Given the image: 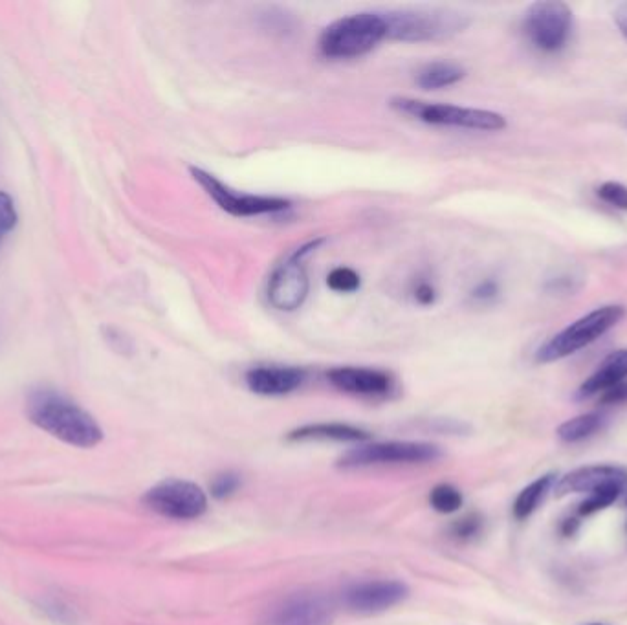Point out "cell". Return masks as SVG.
I'll list each match as a JSON object with an SVG mask.
<instances>
[{"label":"cell","mask_w":627,"mask_h":625,"mask_svg":"<svg viewBox=\"0 0 627 625\" xmlns=\"http://www.w3.org/2000/svg\"><path fill=\"white\" fill-rule=\"evenodd\" d=\"M371 439L367 431L349 424H308L297 428L288 435V440H336V442H363Z\"/></svg>","instance_id":"obj_17"},{"label":"cell","mask_w":627,"mask_h":625,"mask_svg":"<svg viewBox=\"0 0 627 625\" xmlns=\"http://www.w3.org/2000/svg\"><path fill=\"white\" fill-rule=\"evenodd\" d=\"M602 422H604V418L596 415V413L571 418V420L563 422L558 428V437L563 442H569V444L589 439L598 429L602 428Z\"/></svg>","instance_id":"obj_20"},{"label":"cell","mask_w":627,"mask_h":625,"mask_svg":"<svg viewBox=\"0 0 627 625\" xmlns=\"http://www.w3.org/2000/svg\"><path fill=\"white\" fill-rule=\"evenodd\" d=\"M600 402H602L604 406H611V404H622V402H627V382H622V384L615 385V387H611L609 391H605V393H602V398H600Z\"/></svg>","instance_id":"obj_30"},{"label":"cell","mask_w":627,"mask_h":625,"mask_svg":"<svg viewBox=\"0 0 627 625\" xmlns=\"http://www.w3.org/2000/svg\"><path fill=\"white\" fill-rule=\"evenodd\" d=\"M191 176L222 211L230 213L233 217L277 215V213L288 211L292 206L290 200H286V198L241 193L233 187L226 186L224 182H220L217 176L211 175L204 169H198V167H191Z\"/></svg>","instance_id":"obj_7"},{"label":"cell","mask_w":627,"mask_h":625,"mask_svg":"<svg viewBox=\"0 0 627 625\" xmlns=\"http://www.w3.org/2000/svg\"><path fill=\"white\" fill-rule=\"evenodd\" d=\"M626 505H627V499H626Z\"/></svg>","instance_id":"obj_35"},{"label":"cell","mask_w":627,"mask_h":625,"mask_svg":"<svg viewBox=\"0 0 627 625\" xmlns=\"http://www.w3.org/2000/svg\"><path fill=\"white\" fill-rule=\"evenodd\" d=\"M466 76V70L462 66L448 61H435L422 66L417 72V85L424 90H439V88L451 87L459 83Z\"/></svg>","instance_id":"obj_19"},{"label":"cell","mask_w":627,"mask_h":625,"mask_svg":"<svg viewBox=\"0 0 627 625\" xmlns=\"http://www.w3.org/2000/svg\"><path fill=\"white\" fill-rule=\"evenodd\" d=\"M389 105L396 112L406 114L409 118L428 123V125L488 132L503 131L506 127L505 116L492 110L470 109V107L415 98H393Z\"/></svg>","instance_id":"obj_4"},{"label":"cell","mask_w":627,"mask_h":625,"mask_svg":"<svg viewBox=\"0 0 627 625\" xmlns=\"http://www.w3.org/2000/svg\"><path fill=\"white\" fill-rule=\"evenodd\" d=\"M626 316L622 305H607L589 312L587 316L576 319L569 327L550 338L536 354L539 363H552L582 351L587 345L600 340L605 332L616 327Z\"/></svg>","instance_id":"obj_5"},{"label":"cell","mask_w":627,"mask_h":625,"mask_svg":"<svg viewBox=\"0 0 627 625\" xmlns=\"http://www.w3.org/2000/svg\"><path fill=\"white\" fill-rule=\"evenodd\" d=\"M607 486L626 488L627 470L611 464H594L576 468L561 477L556 483V495L563 497L569 494H594L598 490H604Z\"/></svg>","instance_id":"obj_13"},{"label":"cell","mask_w":627,"mask_h":625,"mask_svg":"<svg viewBox=\"0 0 627 625\" xmlns=\"http://www.w3.org/2000/svg\"><path fill=\"white\" fill-rule=\"evenodd\" d=\"M17 226V211L8 193L0 191V233H8Z\"/></svg>","instance_id":"obj_27"},{"label":"cell","mask_w":627,"mask_h":625,"mask_svg":"<svg viewBox=\"0 0 627 625\" xmlns=\"http://www.w3.org/2000/svg\"><path fill=\"white\" fill-rule=\"evenodd\" d=\"M387 39L404 43H433L464 32L470 21L457 11L411 8L384 13Z\"/></svg>","instance_id":"obj_3"},{"label":"cell","mask_w":627,"mask_h":625,"mask_svg":"<svg viewBox=\"0 0 627 625\" xmlns=\"http://www.w3.org/2000/svg\"><path fill=\"white\" fill-rule=\"evenodd\" d=\"M497 296H499V285L492 279H486L472 290V299L477 303H490Z\"/></svg>","instance_id":"obj_28"},{"label":"cell","mask_w":627,"mask_h":625,"mask_svg":"<svg viewBox=\"0 0 627 625\" xmlns=\"http://www.w3.org/2000/svg\"><path fill=\"white\" fill-rule=\"evenodd\" d=\"M556 483H558L556 473H547V475L536 479L534 483L528 484L527 488H523L517 495L514 506H512L514 517L523 521V519L532 516L538 510V506L545 501L550 490L556 486Z\"/></svg>","instance_id":"obj_18"},{"label":"cell","mask_w":627,"mask_h":625,"mask_svg":"<svg viewBox=\"0 0 627 625\" xmlns=\"http://www.w3.org/2000/svg\"><path fill=\"white\" fill-rule=\"evenodd\" d=\"M28 417L37 428L76 448H94L103 440V431L90 413L50 389L30 395Z\"/></svg>","instance_id":"obj_1"},{"label":"cell","mask_w":627,"mask_h":625,"mask_svg":"<svg viewBox=\"0 0 627 625\" xmlns=\"http://www.w3.org/2000/svg\"><path fill=\"white\" fill-rule=\"evenodd\" d=\"M429 503L440 514H453L462 506V494L451 484H439L431 490Z\"/></svg>","instance_id":"obj_21"},{"label":"cell","mask_w":627,"mask_h":625,"mask_svg":"<svg viewBox=\"0 0 627 625\" xmlns=\"http://www.w3.org/2000/svg\"><path fill=\"white\" fill-rule=\"evenodd\" d=\"M332 607L319 594H294L277 605L266 625H330Z\"/></svg>","instance_id":"obj_14"},{"label":"cell","mask_w":627,"mask_h":625,"mask_svg":"<svg viewBox=\"0 0 627 625\" xmlns=\"http://www.w3.org/2000/svg\"><path fill=\"white\" fill-rule=\"evenodd\" d=\"M481 528H483V519L477 514H470L453 523L451 534L461 541H468V539L475 538L481 532Z\"/></svg>","instance_id":"obj_26"},{"label":"cell","mask_w":627,"mask_h":625,"mask_svg":"<svg viewBox=\"0 0 627 625\" xmlns=\"http://www.w3.org/2000/svg\"><path fill=\"white\" fill-rule=\"evenodd\" d=\"M440 451L426 442H378L347 451L341 457L343 468H363L382 464H424L437 461Z\"/></svg>","instance_id":"obj_9"},{"label":"cell","mask_w":627,"mask_h":625,"mask_svg":"<svg viewBox=\"0 0 627 625\" xmlns=\"http://www.w3.org/2000/svg\"><path fill=\"white\" fill-rule=\"evenodd\" d=\"M321 242H323V239L307 242V244L299 246L297 250H294L286 257L283 263L275 266L274 272L268 279V286H266L268 303L275 310L294 312V310H297L305 303V299L308 296V288H310V281H308V274L307 270H305L303 259H305V255H308V253L314 252Z\"/></svg>","instance_id":"obj_6"},{"label":"cell","mask_w":627,"mask_h":625,"mask_svg":"<svg viewBox=\"0 0 627 625\" xmlns=\"http://www.w3.org/2000/svg\"><path fill=\"white\" fill-rule=\"evenodd\" d=\"M413 296H415V301H417L418 305L429 307V305H433L437 301V290L428 281H422V283H418L415 286Z\"/></svg>","instance_id":"obj_29"},{"label":"cell","mask_w":627,"mask_h":625,"mask_svg":"<svg viewBox=\"0 0 627 625\" xmlns=\"http://www.w3.org/2000/svg\"><path fill=\"white\" fill-rule=\"evenodd\" d=\"M307 373L292 365H257L246 373L248 389L261 396H285L305 384Z\"/></svg>","instance_id":"obj_15"},{"label":"cell","mask_w":627,"mask_h":625,"mask_svg":"<svg viewBox=\"0 0 627 625\" xmlns=\"http://www.w3.org/2000/svg\"><path fill=\"white\" fill-rule=\"evenodd\" d=\"M239 486H241V477H239L237 473L226 472L220 473V475H217V477L213 479L209 490H211L213 497L226 499V497L235 494V492L239 490Z\"/></svg>","instance_id":"obj_25"},{"label":"cell","mask_w":627,"mask_h":625,"mask_svg":"<svg viewBox=\"0 0 627 625\" xmlns=\"http://www.w3.org/2000/svg\"><path fill=\"white\" fill-rule=\"evenodd\" d=\"M330 384L341 393L363 398H385L395 391V378L382 369L336 367L327 373Z\"/></svg>","instance_id":"obj_11"},{"label":"cell","mask_w":627,"mask_h":625,"mask_svg":"<svg viewBox=\"0 0 627 625\" xmlns=\"http://www.w3.org/2000/svg\"><path fill=\"white\" fill-rule=\"evenodd\" d=\"M598 197L604 200L605 204L616 209L627 211V187L620 182H605L598 187Z\"/></svg>","instance_id":"obj_24"},{"label":"cell","mask_w":627,"mask_h":625,"mask_svg":"<svg viewBox=\"0 0 627 625\" xmlns=\"http://www.w3.org/2000/svg\"><path fill=\"white\" fill-rule=\"evenodd\" d=\"M407 591L404 583L395 580H376V582H360L351 585L343 600L354 613H380L391 609L406 600Z\"/></svg>","instance_id":"obj_12"},{"label":"cell","mask_w":627,"mask_h":625,"mask_svg":"<svg viewBox=\"0 0 627 625\" xmlns=\"http://www.w3.org/2000/svg\"><path fill=\"white\" fill-rule=\"evenodd\" d=\"M615 21L616 26L620 28V32L624 33L627 37V2L616 10Z\"/></svg>","instance_id":"obj_32"},{"label":"cell","mask_w":627,"mask_h":625,"mask_svg":"<svg viewBox=\"0 0 627 625\" xmlns=\"http://www.w3.org/2000/svg\"><path fill=\"white\" fill-rule=\"evenodd\" d=\"M574 279H569V277H558V279H554V281H550L549 288L550 290H554V292H572L574 290Z\"/></svg>","instance_id":"obj_31"},{"label":"cell","mask_w":627,"mask_h":625,"mask_svg":"<svg viewBox=\"0 0 627 625\" xmlns=\"http://www.w3.org/2000/svg\"><path fill=\"white\" fill-rule=\"evenodd\" d=\"M327 285L330 290L334 292H340V294H352L356 292L360 285H362V279L358 272H354L349 266H338L334 268L329 275H327Z\"/></svg>","instance_id":"obj_23"},{"label":"cell","mask_w":627,"mask_h":625,"mask_svg":"<svg viewBox=\"0 0 627 625\" xmlns=\"http://www.w3.org/2000/svg\"><path fill=\"white\" fill-rule=\"evenodd\" d=\"M593 625H602V624H593Z\"/></svg>","instance_id":"obj_34"},{"label":"cell","mask_w":627,"mask_h":625,"mask_svg":"<svg viewBox=\"0 0 627 625\" xmlns=\"http://www.w3.org/2000/svg\"><path fill=\"white\" fill-rule=\"evenodd\" d=\"M525 33L541 52H558L571 37V8L560 0L534 2L525 15Z\"/></svg>","instance_id":"obj_8"},{"label":"cell","mask_w":627,"mask_h":625,"mask_svg":"<svg viewBox=\"0 0 627 625\" xmlns=\"http://www.w3.org/2000/svg\"><path fill=\"white\" fill-rule=\"evenodd\" d=\"M622 492H624V488H618V486H607L604 490L594 492L578 508L580 516H593L596 512L613 505Z\"/></svg>","instance_id":"obj_22"},{"label":"cell","mask_w":627,"mask_h":625,"mask_svg":"<svg viewBox=\"0 0 627 625\" xmlns=\"http://www.w3.org/2000/svg\"><path fill=\"white\" fill-rule=\"evenodd\" d=\"M143 503L169 519H197L208 510V497L197 484L169 479L151 488Z\"/></svg>","instance_id":"obj_10"},{"label":"cell","mask_w":627,"mask_h":625,"mask_svg":"<svg viewBox=\"0 0 627 625\" xmlns=\"http://www.w3.org/2000/svg\"><path fill=\"white\" fill-rule=\"evenodd\" d=\"M627 378V349L611 352L604 362L594 371L578 389V398H591L598 393H605L611 387L622 384Z\"/></svg>","instance_id":"obj_16"},{"label":"cell","mask_w":627,"mask_h":625,"mask_svg":"<svg viewBox=\"0 0 627 625\" xmlns=\"http://www.w3.org/2000/svg\"><path fill=\"white\" fill-rule=\"evenodd\" d=\"M387 39L384 13L360 11L329 26L319 35V52L329 59H354L374 50Z\"/></svg>","instance_id":"obj_2"},{"label":"cell","mask_w":627,"mask_h":625,"mask_svg":"<svg viewBox=\"0 0 627 625\" xmlns=\"http://www.w3.org/2000/svg\"><path fill=\"white\" fill-rule=\"evenodd\" d=\"M578 527H580V523L576 519H565L563 525H561V534L567 536V538L574 536L578 532Z\"/></svg>","instance_id":"obj_33"}]
</instances>
